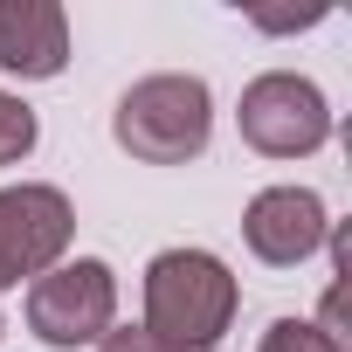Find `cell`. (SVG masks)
<instances>
[{
  "label": "cell",
  "instance_id": "1",
  "mask_svg": "<svg viewBox=\"0 0 352 352\" xmlns=\"http://www.w3.org/2000/svg\"><path fill=\"white\" fill-rule=\"evenodd\" d=\"M235 276L221 256L208 249H159L145 263V331L180 345V352H208L221 345V331L235 324Z\"/></svg>",
  "mask_w": 352,
  "mask_h": 352
},
{
  "label": "cell",
  "instance_id": "2",
  "mask_svg": "<svg viewBox=\"0 0 352 352\" xmlns=\"http://www.w3.org/2000/svg\"><path fill=\"white\" fill-rule=\"evenodd\" d=\"M111 138L145 166H187L214 138V97L201 76H180V69L138 76L111 111Z\"/></svg>",
  "mask_w": 352,
  "mask_h": 352
},
{
  "label": "cell",
  "instance_id": "3",
  "mask_svg": "<svg viewBox=\"0 0 352 352\" xmlns=\"http://www.w3.org/2000/svg\"><path fill=\"white\" fill-rule=\"evenodd\" d=\"M235 124H242V145H256L263 159H304L331 138V104L311 76L297 69H263L242 104H235Z\"/></svg>",
  "mask_w": 352,
  "mask_h": 352
},
{
  "label": "cell",
  "instance_id": "4",
  "mask_svg": "<svg viewBox=\"0 0 352 352\" xmlns=\"http://www.w3.org/2000/svg\"><path fill=\"white\" fill-rule=\"evenodd\" d=\"M118 318V276L111 263L97 256H76V263H56L49 276L28 283V331L56 352H76V345H97Z\"/></svg>",
  "mask_w": 352,
  "mask_h": 352
},
{
  "label": "cell",
  "instance_id": "5",
  "mask_svg": "<svg viewBox=\"0 0 352 352\" xmlns=\"http://www.w3.org/2000/svg\"><path fill=\"white\" fill-rule=\"evenodd\" d=\"M76 242V208L63 187L21 180V187H0V290L35 283L49 276Z\"/></svg>",
  "mask_w": 352,
  "mask_h": 352
},
{
  "label": "cell",
  "instance_id": "6",
  "mask_svg": "<svg viewBox=\"0 0 352 352\" xmlns=\"http://www.w3.org/2000/svg\"><path fill=\"white\" fill-rule=\"evenodd\" d=\"M324 235H331V214H324V201H318L311 187H263V194L249 201V214H242V242H249V256L270 263V270L311 263V256L324 249Z\"/></svg>",
  "mask_w": 352,
  "mask_h": 352
},
{
  "label": "cell",
  "instance_id": "7",
  "mask_svg": "<svg viewBox=\"0 0 352 352\" xmlns=\"http://www.w3.org/2000/svg\"><path fill=\"white\" fill-rule=\"evenodd\" d=\"M0 69L21 83H49L69 69V14L56 0H8L0 8Z\"/></svg>",
  "mask_w": 352,
  "mask_h": 352
},
{
  "label": "cell",
  "instance_id": "8",
  "mask_svg": "<svg viewBox=\"0 0 352 352\" xmlns=\"http://www.w3.org/2000/svg\"><path fill=\"white\" fill-rule=\"evenodd\" d=\"M35 138H42L35 111H28L21 97H8V90H0V166H14V159H28V152H35Z\"/></svg>",
  "mask_w": 352,
  "mask_h": 352
},
{
  "label": "cell",
  "instance_id": "9",
  "mask_svg": "<svg viewBox=\"0 0 352 352\" xmlns=\"http://www.w3.org/2000/svg\"><path fill=\"white\" fill-rule=\"evenodd\" d=\"M256 352H338V345H331L311 318H276V324L263 331V345H256Z\"/></svg>",
  "mask_w": 352,
  "mask_h": 352
},
{
  "label": "cell",
  "instance_id": "10",
  "mask_svg": "<svg viewBox=\"0 0 352 352\" xmlns=\"http://www.w3.org/2000/svg\"><path fill=\"white\" fill-rule=\"evenodd\" d=\"M97 352H180V345H166V338H152L145 324H124V331L111 324V331L97 338Z\"/></svg>",
  "mask_w": 352,
  "mask_h": 352
},
{
  "label": "cell",
  "instance_id": "11",
  "mask_svg": "<svg viewBox=\"0 0 352 352\" xmlns=\"http://www.w3.org/2000/svg\"><path fill=\"white\" fill-rule=\"evenodd\" d=\"M249 21H256V28H270V35H290V28H318V21H324V8H304V14H290V8H249Z\"/></svg>",
  "mask_w": 352,
  "mask_h": 352
}]
</instances>
